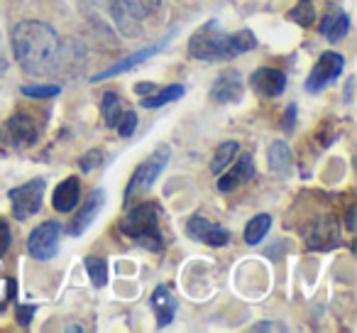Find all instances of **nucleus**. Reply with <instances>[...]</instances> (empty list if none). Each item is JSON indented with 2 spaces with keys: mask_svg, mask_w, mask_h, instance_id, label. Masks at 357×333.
I'll list each match as a JSON object with an SVG mask.
<instances>
[{
  "mask_svg": "<svg viewBox=\"0 0 357 333\" xmlns=\"http://www.w3.org/2000/svg\"><path fill=\"white\" fill-rule=\"evenodd\" d=\"M13 54L22 71L32 76H45L59 66L61 40L47 22L22 20L13 30Z\"/></svg>",
  "mask_w": 357,
  "mask_h": 333,
  "instance_id": "obj_1",
  "label": "nucleus"
},
{
  "mask_svg": "<svg viewBox=\"0 0 357 333\" xmlns=\"http://www.w3.org/2000/svg\"><path fill=\"white\" fill-rule=\"evenodd\" d=\"M120 233L132 238L137 245L142 248L152 250H162L164 238H162V230H159V209L157 204L152 201H139L135 209L128 211L123 221H120Z\"/></svg>",
  "mask_w": 357,
  "mask_h": 333,
  "instance_id": "obj_2",
  "label": "nucleus"
},
{
  "mask_svg": "<svg viewBox=\"0 0 357 333\" xmlns=\"http://www.w3.org/2000/svg\"><path fill=\"white\" fill-rule=\"evenodd\" d=\"M169 157H172V149H169L167 145H159V147L154 149V152L149 154L142 164H139L137 170H135V175L130 177L128 189H125V201H128V204L135 199V196L142 194V191H147L149 186L157 182V177L162 175L164 167L169 164Z\"/></svg>",
  "mask_w": 357,
  "mask_h": 333,
  "instance_id": "obj_3",
  "label": "nucleus"
},
{
  "mask_svg": "<svg viewBox=\"0 0 357 333\" xmlns=\"http://www.w3.org/2000/svg\"><path fill=\"white\" fill-rule=\"evenodd\" d=\"M225 32L218 27V22H206L201 30L194 32L189 40V52L194 59L204 61H225Z\"/></svg>",
  "mask_w": 357,
  "mask_h": 333,
  "instance_id": "obj_4",
  "label": "nucleus"
},
{
  "mask_svg": "<svg viewBox=\"0 0 357 333\" xmlns=\"http://www.w3.org/2000/svg\"><path fill=\"white\" fill-rule=\"evenodd\" d=\"M45 179H32L22 186L10 189V206H13V216L15 221H27L30 216H35L42 209V199H45Z\"/></svg>",
  "mask_w": 357,
  "mask_h": 333,
  "instance_id": "obj_5",
  "label": "nucleus"
},
{
  "mask_svg": "<svg viewBox=\"0 0 357 333\" xmlns=\"http://www.w3.org/2000/svg\"><path fill=\"white\" fill-rule=\"evenodd\" d=\"M37 140H40V128L25 113L10 115L0 128V142L10 145V147H32Z\"/></svg>",
  "mask_w": 357,
  "mask_h": 333,
  "instance_id": "obj_6",
  "label": "nucleus"
},
{
  "mask_svg": "<svg viewBox=\"0 0 357 333\" xmlns=\"http://www.w3.org/2000/svg\"><path fill=\"white\" fill-rule=\"evenodd\" d=\"M59 238H61V225L56 221H47V223L37 225L27 238V253L35 260H52L59 250Z\"/></svg>",
  "mask_w": 357,
  "mask_h": 333,
  "instance_id": "obj_7",
  "label": "nucleus"
},
{
  "mask_svg": "<svg viewBox=\"0 0 357 333\" xmlns=\"http://www.w3.org/2000/svg\"><path fill=\"white\" fill-rule=\"evenodd\" d=\"M342 66H345V57L337 54V52H323L318 57V64L313 66L311 76L306 79V91L316 94V91L326 89L328 84H333L340 76Z\"/></svg>",
  "mask_w": 357,
  "mask_h": 333,
  "instance_id": "obj_8",
  "label": "nucleus"
},
{
  "mask_svg": "<svg viewBox=\"0 0 357 333\" xmlns=\"http://www.w3.org/2000/svg\"><path fill=\"white\" fill-rule=\"evenodd\" d=\"M108 3L120 30H125L130 25H137L139 20L152 15L159 6V0H108Z\"/></svg>",
  "mask_w": 357,
  "mask_h": 333,
  "instance_id": "obj_9",
  "label": "nucleus"
},
{
  "mask_svg": "<svg viewBox=\"0 0 357 333\" xmlns=\"http://www.w3.org/2000/svg\"><path fill=\"white\" fill-rule=\"evenodd\" d=\"M186 233H189V238L211 245V248H223V245L230 243L228 230L220 228L213 221H208L206 216H191L189 223H186Z\"/></svg>",
  "mask_w": 357,
  "mask_h": 333,
  "instance_id": "obj_10",
  "label": "nucleus"
},
{
  "mask_svg": "<svg viewBox=\"0 0 357 333\" xmlns=\"http://www.w3.org/2000/svg\"><path fill=\"white\" fill-rule=\"evenodd\" d=\"M211 98L220 105L238 103L243 98V76L238 69H225L220 71V76L215 79L213 89H211Z\"/></svg>",
  "mask_w": 357,
  "mask_h": 333,
  "instance_id": "obj_11",
  "label": "nucleus"
},
{
  "mask_svg": "<svg viewBox=\"0 0 357 333\" xmlns=\"http://www.w3.org/2000/svg\"><path fill=\"white\" fill-rule=\"evenodd\" d=\"M250 84H252V89L257 91L259 96L274 98V96H282L284 89H287V74H284L282 69L264 66V69H257L250 76Z\"/></svg>",
  "mask_w": 357,
  "mask_h": 333,
  "instance_id": "obj_12",
  "label": "nucleus"
},
{
  "mask_svg": "<svg viewBox=\"0 0 357 333\" xmlns=\"http://www.w3.org/2000/svg\"><path fill=\"white\" fill-rule=\"evenodd\" d=\"M225 172V170H223ZM255 175V164H252V154H240V159L233 164V170H228L225 175H220L218 179V191L228 194V191L238 189L240 184L250 182Z\"/></svg>",
  "mask_w": 357,
  "mask_h": 333,
  "instance_id": "obj_13",
  "label": "nucleus"
},
{
  "mask_svg": "<svg viewBox=\"0 0 357 333\" xmlns=\"http://www.w3.org/2000/svg\"><path fill=\"white\" fill-rule=\"evenodd\" d=\"M103 204H105V191H100V189L91 191V196L84 201V206H81V211L74 216V221H71L69 233H71V235H81V233H84V230L89 228V225L96 221V216L100 214V209H103Z\"/></svg>",
  "mask_w": 357,
  "mask_h": 333,
  "instance_id": "obj_14",
  "label": "nucleus"
},
{
  "mask_svg": "<svg viewBox=\"0 0 357 333\" xmlns=\"http://www.w3.org/2000/svg\"><path fill=\"white\" fill-rule=\"evenodd\" d=\"M79 199H81L79 177H69V179H64L54 189V196H52V206H54V211H59V214H69V211L76 209Z\"/></svg>",
  "mask_w": 357,
  "mask_h": 333,
  "instance_id": "obj_15",
  "label": "nucleus"
},
{
  "mask_svg": "<svg viewBox=\"0 0 357 333\" xmlns=\"http://www.w3.org/2000/svg\"><path fill=\"white\" fill-rule=\"evenodd\" d=\"M164 47V42L162 45H152V47H144V50H139V52H135V54H130V57H125V59H120L118 64H113L110 69H105V71H100V74H96L93 76V81H103V79H110V76H118V74H123V71H130V69H135L137 64H142V61H147L149 57H154L159 50Z\"/></svg>",
  "mask_w": 357,
  "mask_h": 333,
  "instance_id": "obj_16",
  "label": "nucleus"
},
{
  "mask_svg": "<svg viewBox=\"0 0 357 333\" xmlns=\"http://www.w3.org/2000/svg\"><path fill=\"white\" fill-rule=\"evenodd\" d=\"M321 35L326 37L331 45H337L340 40H345V35L350 32V17L345 15L342 10L337 13H331V15H326L321 20Z\"/></svg>",
  "mask_w": 357,
  "mask_h": 333,
  "instance_id": "obj_17",
  "label": "nucleus"
},
{
  "mask_svg": "<svg viewBox=\"0 0 357 333\" xmlns=\"http://www.w3.org/2000/svg\"><path fill=\"white\" fill-rule=\"evenodd\" d=\"M255 47H257V37L250 30L233 32V35L225 37V61L235 59V57L245 54V52H252Z\"/></svg>",
  "mask_w": 357,
  "mask_h": 333,
  "instance_id": "obj_18",
  "label": "nucleus"
},
{
  "mask_svg": "<svg viewBox=\"0 0 357 333\" xmlns=\"http://www.w3.org/2000/svg\"><path fill=\"white\" fill-rule=\"evenodd\" d=\"M267 162H269V170L279 177H289L291 172V149H289L287 142H274L267 152Z\"/></svg>",
  "mask_w": 357,
  "mask_h": 333,
  "instance_id": "obj_19",
  "label": "nucleus"
},
{
  "mask_svg": "<svg viewBox=\"0 0 357 333\" xmlns=\"http://www.w3.org/2000/svg\"><path fill=\"white\" fill-rule=\"evenodd\" d=\"M152 306H154V311H157L159 326H167V323H172L174 313H176V302H174L172 292H169L167 287H157V289H154Z\"/></svg>",
  "mask_w": 357,
  "mask_h": 333,
  "instance_id": "obj_20",
  "label": "nucleus"
},
{
  "mask_svg": "<svg viewBox=\"0 0 357 333\" xmlns=\"http://www.w3.org/2000/svg\"><path fill=\"white\" fill-rule=\"evenodd\" d=\"M184 86L181 84H172V86H164V89H157L154 94L144 96L142 98V108H162V105L172 103V101L181 98L184 96Z\"/></svg>",
  "mask_w": 357,
  "mask_h": 333,
  "instance_id": "obj_21",
  "label": "nucleus"
},
{
  "mask_svg": "<svg viewBox=\"0 0 357 333\" xmlns=\"http://www.w3.org/2000/svg\"><path fill=\"white\" fill-rule=\"evenodd\" d=\"M269 228H272V216H269V214L255 216V219L248 223V228H245V243H248V245H259L264 240V235L269 233Z\"/></svg>",
  "mask_w": 357,
  "mask_h": 333,
  "instance_id": "obj_22",
  "label": "nucleus"
},
{
  "mask_svg": "<svg viewBox=\"0 0 357 333\" xmlns=\"http://www.w3.org/2000/svg\"><path fill=\"white\" fill-rule=\"evenodd\" d=\"M123 105L125 101L120 98L115 91H108V94H103V101H100V110H103V120L108 128H115L118 125V118L123 115Z\"/></svg>",
  "mask_w": 357,
  "mask_h": 333,
  "instance_id": "obj_23",
  "label": "nucleus"
},
{
  "mask_svg": "<svg viewBox=\"0 0 357 333\" xmlns=\"http://www.w3.org/2000/svg\"><path fill=\"white\" fill-rule=\"evenodd\" d=\"M235 154H238V142H235V140L223 142L218 149H215V157H213V162H211V172H213V175H220L223 170H228L230 162L235 159Z\"/></svg>",
  "mask_w": 357,
  "mask_h": 333,
  "instance_id": "obj_24",
  "label": "nucleus"
},
{
  "mask_svg": "<svg viewBox=\"0 0 357 333\" xmlns=\"http://www.w3.org/2000/svg\"><path fill=\"white\" fill-rule=\"evenodd\" d=\"M86 272L96 287H103L108 282V265L103 258H86Z\"/></svg>",
  "mask_w": 357,
  "mask_h": 333,
  "instance_id": "obj_25",
  "label": "nucleus"
},
{
  "mask_svg": "<svg viewBox=\"0 0 357 333\" xmlns=\"http://www.w3.org/2000/svg\"><path fill=\"white\" fill-rule=\"evenodd\" d=\"M289 17H291L294 22H298L301 27H311L313 20H316V10L311 8V0H301V3L291 10V15Z\"/></svg>",
  "mask_w": 357,
  "mask_h": 333,
  "instance_id": "obj_26",
  "label": "nucleus"
},
{
  "mask_svg": "<svg viewBox=\"0 0 357 333\" xmlns=\"http://www.w3.org/2000/svg\"><path fill=\"white\" fill-rule=\"evenodd\" d=\"M22 96H30V98H52V96H59V86L54 84H37V86H22Z\"/></svg>",
  "mask_w": 357,
  "mask_h": 333,
  "instance_id": "obj_27",
  "label": "nucleus"
},
{
  "mask_svg": "<svg viewBox=\"0 0 357 333\" xmlns=\"http://www.w3.org/2000/svg\"><path fill=\"white\" fill-rule=\"evenodd\" d=\"M118 133L123 135V138H130V135L137 130V115L132 113V110H123V115L118 118Z\"/></svg>",
  "mask_w": 357,
  "mask_h": 333,
  "instance_id": "obj_28",
  "label": "nucleus"
},
{
  "mask_svg": "<svg viewBox=\"0 0 357 333\" xmlns=\"http://www.w3.org/2000/svg\"><path fill=\"white\" fill-rule=\"evenodd\" d=\"M79 164H81V170L84 172L96 170L98 164H103V152H100V149H91V152H86L84 157L79 159Z\"/></svg>",
  "mask_w": 357,
  "mask_h": 333,
  "instance_id": "obj_29",
  "label": "nucleus"
},
{
  "mask_svg": "<svg viewBox=\"0 0 357 333\" xmlns=\"http://www.w3.org/2000/svg\"><path fill=\"white\" fill-rule=\"evenodd\" d=\"M10 225L6 221H0V255H6L8 248H10Z\"/></svg>",
  "mask_w": 357,
  "mask_h": 333,
  "instance_id": "obj_30",
  "label": "nucleus"
},
{
  "mask_svg": "<svg viewBox=\"0 0 357 333\" xmlns=\"http://www.w3.org/2000/svg\"><path fill=\"white\" fill-rule=\"evenodd\" d=\"M154 91H157V84H149V81H144V84H137V86H135V94H137L139 98H144V96L154 94Z\"/></svg>",
  "mask_w": 357,
  "mask_h": 333,
  "instance_id": "obj_31",
  "label": "nucleus"
},
{
  "mask_svg": "<svg viewBox=\"0 0 357 333\" xmlns=\"http://www.w3.org/2000/svg\"><path fill=\"white\" fill-rule=\"evenodd\" d=\"M294 118H296V105H289L287 118H284V128L291 130V128H294Z\"/></svg>",
  "mask_w": 357,
  "mask_h": 333,
  "instance_id": "obj_32",
  "label": "nucleus"
},
{
  "mask_svg": "<svg viewBox=\"0 0 357 333\" xmlns=\"http://www.w3.org/2000/svg\"><path fill=\"white\" fill-rule=\"evenodd\" d=\"M32 313H35V309L32 306H20V323L22 326H27V323H30V318H32Z\"/></svg>",
  "mask_w": 357,
  "mask_h": 333,
  "instance_id": "obj_33",
  "label": "nucleus"
},
{
  "mask_svg": "<svg viewBox=\"0 0 357 333\" xmlns=\"http://www.w3.org/2000/svg\"><path fill=\"white\" fill-rule=\"evenodd\" d=\"M6 69H8V61L0 57V74H6Z\"/></svg>",
  "mask_w": 357,
  "mask_h": 333,
  "instance_id": "obj_34",
  "label": "nucleus"
}]
</instances>
